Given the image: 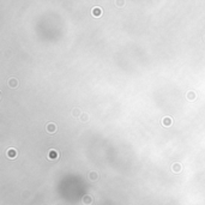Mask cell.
Segmentation results:
<instances>
[{
  "label": "cell",
  "mask_w": 205,
  "mask_h": 205,
  "mask_svg": "<svg viewBox=\"0 0 205 205\" xmlns=\"http://www.w3.org/2000/svg\"><path fill=\"white\" fill-rule=\"evenodd\" d=\"M46 131L48 132L49 134H54L58 131V126L55 123H48L46 125Z\"/></svg>",
  "instance_id": "1"
},
{
  "label": "cell",
  "mask_w": 205,
  "mask_h": 205,
  "mask_svg": "<svg viewBox=\"0 0 205 205\" xmlns=\"http://www.w3.org/2000/svg\"><path fill=\"white\" fill-rule=\"evenodd\" d=\"M47 158L51 159V161L58 159V158H59V152H58L55 149H51V150L48 151V154H47Z\"/></svg>",
  "instance_id": "2"
},
{
  "label": "cell",
  "mask_w": 205,
  "mask_h": 205,
  "mask_svg": "<svg viewBox=\"0 0 205 205\" xmlns=\"http://www.w3.org/2000/svg\"><path fill=\"white\" fill-rule=\"evenodd\" d=\"M7 85L10 86V88H17L18 85H19V82H18V79L17 78H14V77H12V78H10L9 80H7Z\"/></svg>",
  "instance_id": "3"
},
{
  "label": "cell",
  "mask_w": 205,
  "mask_h": 205,
  "mask_svg": "<svg viewBox=\"0 0 205 205\" xmlns=\"http://www.w3.org/2000/svg\"><path fill=\"white\" fill-rule=\"evenodd\" d=\"M91 13H92V16H94L95 18H98V17H101V14H102V9L98 7V6H95V7H92V10H91Z\"/></svg>",
  "instance_id": "4"
},
{
  "label": "cell",
  "mask_w": 205,
  "mask_h": 205,
  "mask_svg": "<svg viewBox=\"0 0 205 205\" xmlns=\"http://www.w3.org/2000/svg\"><path fill=\"white\" fill-rule=\"evenodd\" d=\"M161 123H162V125H163V126H165V127H168V126L173 125L174 120L171 119L170 117H164V118L162 119V121H161Z\"/></svg>",
  "instance_id": "5"
},
{
  "label": "cell",
  "mask_w": 205,
  "mask_h": 205,
  "mask_svg": "<svg viewBox=\"0 0 205 205\" xmlns=\"http://www.w3.org/2000/svg\"><path fill=\"white\" fill-rule=\"evenodd\" d=\"M182 170V165L180 164V163H178V162H175V163H173L171 164V171L173 173H180V171Z\"/></svg>",
  "instance_id": "6"
},
{
  "label": "cell",
  "mask_w": 205,
  "mask_h": 205,
  "mask_svg": "<svg viewBox=\"0 0 205 205\" xmlns=\"http://www.w3.org/2000/svg\"><path fill=\"white\" fill-rule=\"evenodd\" d=\"M88 178L91 180V181H96L98 179V173L96 170H91L88 173Z\"/></svg>",
  "instance_id": "7"
},
{
  "label": "cell",
  "mask_w": 205,
  "mask_h": 205,
  "mask_svg": "<svg viewBox=\"0 0 205 205\" xmlns=\"http://www.w3.org/2000/svg\"><path fill=\"white\" fill-rule=\"evenodd\" d=\"M91 203H92V197L90 194H85L83 197V204L84 205H90Z\"/></svg>",
  "instance_id": "8"
},
{
  "label": "cell",
  "mask_w": 205,
  "mask_h": 205,
  "mask_svg": "<svg viewBox=\"0 0 205 205\" xmlns=\"http://www.w3.org/2000/svg\"><path fill=\"white\" fill-rule=\"evenodd\" d=\"M82 110H80L79 107H76V108L72 109V115H73V118H80L82 117Z\"/></svg>",
  "instance_id": "9"
},
{
  "label": "cell",
  "mask_w": 205,
  "mask_h": 205,
  "mask_svg": "<svg viewBox=\"0 0 205 205\" xmlns=\"http://www.w3.org/2000/svg\"><path fill=\"white\" fill-rule=\"evenodd\" d=\"M186 97H187V100H188V101L193 102V101L197 98V94L194 92V91H188L187 95H186Z\"/></svg>",
  "instance_id": "10"
},
{
  "label": "cell",
  "mask_w": 205,
  "mask_h": 205,
  "mask_svg": "<svg viewBox=\"0 0 205 205\" xmlns=\"http://www.w3.org/2000/svg\"><path fill=\"white\" fill-rule=\"evenodd\" d=\"M6 155H7V157H10V158H14V157L17 156V151H16V149H9L7 152H6Z\"/></svg>",
  "instance_id": "11"
},
{
  "label": "cell",
  "mask_w": 205,
  "mask_h": 205,
  "mask_svg": "<svg viewBox=\"0 0 205 205\" xmlns=\"http://www.w3.org/2000/svg\"><path fill=\"white\" fill-rule=\"evenodd\" d=\"M79 120L82 123H89V121H90V115H89L88 113H83L82 117L79 118Z\"/></svg>",
  "instance_id": "12"
},
{
  "label": "cell",
  "mask_w": 205,
  "mask_h": 205,
  "mask_svg": "<svg viewBox=\"0 0 205 205\" xmlns=\"http://www.w3.org/2000/svg\"><path fill=\"white\" fill-rule=\"evenodd\" d=\"M204 42H205V36H204Z\"/></svg>",
  "instance_id": "13"
}]
</instances>
